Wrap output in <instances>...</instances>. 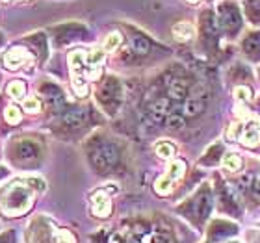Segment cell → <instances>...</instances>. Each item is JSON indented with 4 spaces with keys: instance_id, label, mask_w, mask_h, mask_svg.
Here are the masks:
<instances>
[{
    "instance_id": "cell-1",
    "label": "cell",
    "mask_w": 260,
    "mask_h": 243,
    "mask_svg": "<svg viewBox=\"0 0 260 243\" xmlns=\"http://www.w3.org/2000/svg\"><path fill=\"white\" fill-rule=\"evenodd\" d=\"M32 200H34V193L30 191L28 186H24L22 182H13L4 191L0 210L10 217L21 216V214H24L32 206Z\"/></svg>"
},
{
    "instance_id": "cell-2",
    "label": "cell",
    "mask_w": 260,
    "mask_h": 243,
    "mask_svg": "<svg viewBox=\"0 0 260 243\" xmlns=\"http://www.w3.org/2000/svg\"><path fill=\"white\" fill-rule=\"evenodd\" d=\"M119 97H121V87L117 84V80L115 78H108L106 84L99 91V102L103 104L104 110H108L110 114H114L117 104H119Z\"/></svg>"
},
{
    "instance_id": "cell-3",
    "label": "cell",
    "mask_w": 260,
    "mask_h": 243,
    "mask_svg": "<svg viewBox=\"0 0 260 243\" xmlns=\"http://www.w3.org/2000/svg\"><path fill=\"white\" fill-rule=\"evenodd\" d=\"M11 156L15 162L26 163L39 156V145L32 140H19L11 145Z\"/></svg>"
},
{
    "instance_id": "cell-4",
    "label": "cell",
    "mask_w": 260,
    "mask_h": 243,
    "mask_svg": "<svg viewBox=\"0 0 260 243\" xmlns=\"http://www.w3.org/2000/svg\"><path fill=\"white\" fill-rule=\"evenodd\" d=\"M119 160V154H117V149L110 143H103L99 145L93 152V163L97 165L99 169H110L114 167Z\"/></svg>"
},
{
    "instance_id": "cell-5",
    "label": "cell",
    "mask_w": 260,
    "mask_h": 243,
    "mask_svg": "<svg viewBox=\"0 0 260 243\" xmlns=\"http://www.w3.org/2000/svg\"><path fill=\"white\" fill-rule=\"evenodd\" d=\"M219 21H221V26L227 28V30H236L240 28V15L238 10L233 2H225V4L219 6Z\"/></svg>"
},
{
    "instance_id": "cell-6",
    "label": "cell",
    "mask_w": 260,
    "mask_h": 243,
    "mask_svg": "<svg viewBox=\"0 0 260 243\" xmlns=\"http://www.w3.org/2000/svg\"><path fill=\"white\" fill-rule=\"evenodd\" d=\"M30 60V52L26 49H21V47H13L10 52H6L4 58H2V63H4L6 69L15 71L19 67L26 63Z\"/></svg>"
},
{
    "instance_id": "cell-7",
    "label": "cell",
    "mask_w": 260,
    "mask_h": 243,
    "mask_svg": "<svg viewBox=\"0 0 260 243\" xmlns=\"http://www.w3.org/2000/svg\"><path fill=\"white\" fill-rule=\"evenodd\" d=\"M52 32L56 33V41L58 43H67V41H73L75 38H78L80 33H86V28L78 24V22H67V24L54 28Z\"/></svg>"
},
{
    "instance_id": "cell-8",
    "label": "cell",
    "mask_w": 260,
    "mask_h": 243,
    "mask_svg": "<svg viewBox=\"0 0 260 243\" xmlns=\"http://www.w3.org/2000/svg\"><path fill=\"white\" fill-rule=\"evenodd\" d=\"M128 39H130V50H132L136 56L149 54V50H151V41H149L145 36H141V33H138V32H132Z\"/></svg>"
},
{
    "instance_id": "cell-9",
    "label": "cell",
    "mask_w": 260,
    "mask_h": 243,
    "mask_svg": "<svg viewBox=\"0 0 260 243\" xmlns=\"http://www.w3.org/2000/svg\"><path fill=\"white\" fill-rule=\"evenodd\" d=\"M112 210V202H110L108 195L104 191H97L93 195V214L99 217H106Z\"/></svg>"
},
{
    "instance_id": "cell-10",
    "label": "cell",
    "mask_w": 260,
    "mask_h": 243,
    "mask_svg": "<svg viewBox=\"0 0 260 243\" xmlns=\"http://www.w3.org/2000/svg\"><path fill=\"white\" fill-rule=\"evenodd\" d=\"M258 140H260V124L258 123L247 124V126L242 130V134H240V141H242V145L253 147V145L258 143Z\"/></svg>"
},
{
    "instance_id": "cell-11",
    "label": "cell",
    "mask_w": 260,
    "mask_h": 243,
    "mask_svg": "<svg viewBox=\"0 0 260 243\" xmlns=\"http://www.w3.org/2000/svg\"><path fill=\"white\" fill-rule=\"evenodd\" d=\"M41 93H43L45 97H47V100H49V104L52 106V108H61L63 106V93L58 89L56 86H52V84H49V86H43L41 87Z\"/></svg>"
},
{
    "instance_id": "cell-12",
    "label": "cell",
    "mask_w": 260,
    "mask_h": 243,
    "mask_svg": "<svg viewBox=\"0 0 260 243\" xmlns=\"http://www.w3.org/2000/svg\"><path fill=\"white\" fill-rule=\"evenodd\" d=\"M84 117H86V114L82 110H69V112H65L61 115L60 123L65 128H76V126H80L84 123Z\"/></svg>"
},
{
    "instance_id": "cell-13",
    "label": "cell",
    "mask_w": 260,
    "mask_h": 243,
    "mask_svg": "<svg viewBox=\"0 0 260 243\" xmlns=\"http://www.w3.org/2000/svg\"><path fill=\"white\" fill-rule=\"evenodd\" d=\"M173 36L179 41H190L195 36V28L191 26L190 22H179V24L173 26Z\"/></svg>"
},
{
    "instance_id": "cell-14",
    "label": "cell",
    "mask_w": 260,
    "mask_h": 243,
    "mask_svg": "<svg viewBox=\"0 0 260 243\" xmlns=\"http://www.w3.org/2000/svg\"><path fill=\"white\" fill-rule=\"evenodd\" d=\"M203 110H205V100H201V98H188L184 106H182V114H184V117H195Z\"/></svg>"
},
{
    "instance_id": "cell-15",
    "label": "cell",
    "mask_w": 260,
    "mask_h": 243,
    "mask_svg": "<svg viewBox=\"0 0 260 243\" xmlns=\"http://www.w3.org/2000/svg\"><path fill=\"white\" fill-rule=\"evenodd\" d=\"M245 15L249 17L253 24H260V0H247L244 4Z\"/></svg>"
},
{
    "instance_id": "cell-16",
    "label": "cell",
    "mask_w": 260,
    "mask_h": 243,
    "mask_svg": "<svg viewBox=\"0 0 260 243\" xmlns=\"http://www.w3.org/2000/svg\"><path fill=\"white\" fill-rule=\"evenodd\" d=\"M184 171H186V165H184V162H179V160H175L171 165H169V169H168V179H171L175 182V180H179V179H182V175H184Z\"/></svg>"
},
{
    "instance_id": "cell-17",
    "label": "cell",
    "mask_w": 260,
    "mask_h": 243,
    "mask_svg": "<svg viewBox=\"0 0 260 243\" xmlns=\"http://www.w3.org/2000/svg\"><path fill=\"white\" fill-rule=\"evenodd\" d=\"M8 93H10L13 98L24 97V93H26V86H24V82H22V80H13L10 86H8Z\"/></svg>"
},
{
    "instance_id": "cell-18",
    "label": "cell",
    "mask_w": 260,
    "mask_h": 243,
    "mask_svg": "<svg viewBox=\"0 0 260 243\" xmlns=\"http://www.w3.org/2000/svg\"><path fill=\"white\" fill-rule=\"evenodd\" d=\"M173 188V180L168 179V177H162V179H158L156 184H154V189H156V193L160 195H168Z\"/></svg>"
},
{
    "instance_id": "cell-19",
    "label": "cell",
    "mask_w": 260,
    "mask_h": 243,
    "mask_svg": "<svg viewBox=\"0 0 260 243\" xmlns=\"http://www.w3.org/2000/svg\"><path fill=\"white\" fill-rule=\"evenodd\" d=\"M156 154L160 158H164V160H169V158H173L175 154V147L171 145V143H158L156 145Z\"/></svg>"
},
{
    "instance_id": "cell-20",
    "label": "cell",
    "mask_w": 260,
    "mask_h": 243,
    "mask_svg": "<svg viewBox=\"0 0 260 243\" xmlns=\"http://www.w3.org/2000/svg\"><path fill=\"white\" fill-rule=\"evenodd\" d=\"M22 108L26 110L28 114H38L39 110H41V102H39V98H36V97H28V98H24Z\"/></svg>"
},
{
    "instance_id": "cell-21",
    "label": "cell",
    "mask_w": 260,
    "mask_h": 243,
    "mask_svg": "<svg viewBox=\"0 0 260 243\" xmlns=\"http://www.w3.org/2000/svg\"><path fill=\"white\" fill-rule=\"evenodd\" d=\"M242 162H240V158L236 154H227V156L223 158V167L225 169H231V171H238Z\"/></svg>"
},
{
    "instance_id": "cell-22",
    "label": "cell",
    "mask_w": 260,
    "mask_h": 243,
    "mask_svg": "<svg viewBox=\"0 0 260 243\" xmlns=\"http://www.w3.org/2000/svg\"><path fill=\"white\" fill-rule=\"evenodd\" d=\"M4 117L10 124H17L19 121H21L19 108H17V106H8V108H6V112H4Z\"/></svg>"
},
{
    "instance_id": "cell-23",
    "label": "cell",
    "mask_w": 260,
    "mask_h": 243,
    "mask_svg": "<svg viewBox=\"0 0 260 243\" xmlns=\"http://www.w3.org/2000/svg\"><path fill=\"white\" fill-rule=\"evenodd\" d=\"M121 41H123L121 33H117V32L110 33L108 39H106V43H104V49H106V50H115L121 45Z\"/></svg>"
},
{
    "instance_id": "cell-24",
    "label": "cell",
    "mask_w": 260,
    "mask_h": 243,
    "mask_svg": "<svg viewBox=\"0 0 260 243\" xmlns=\"http://www.w3.org/2000/svg\"><path fill=\"white\" fill-rule=\"evenodd\" d=\"M234 95H236L238 98H245V100L251 98V91L247 89V87H236V89H234Z\"/></svg>"
},
{
    "instance_id": "cell-25",
    "label": "cell",
    "mask_w": 260,
    "mask_h": 243,
    "mask_svg": "<svg viewBox=\"0 0 260 243\" xmlns=\"http://www.w3.org/2000/svg\"><path fill=\"white\" fill-rule=\"evenodd\" d=\"M8 175V169L6 167H0V177H6Z\"/></svg>"
},
{
    "instance_id": "cell-26",
    "label": "cell",
    "mask_w": 260,
    "mask_h": 243,
    "mask_svg": "<svg viewBox=\"0 0 260 243\" xmlns=\"http://www.w3.org/2000/svg\"><path fill=\"white\" fill-rule=\"evenodd\" d=\"M4 41H6V38H4V33L0 32V47H2V45H4Z\"/></svg>"
},
{
    "instance_id": "cell-27",
    "label": "cell",
    "mask_w": 260,
    "mask_h": 243,
    "mask_svg": "<svg viewBox=\"0 0 260 243\" xmlns=\"http://www.w3.org/2000/svg\"><path fill=\"white\" fill-rule=\"evenodd\" d=\"M0 2H2V4H4V2H10V0H0Z\"/></svg>"
},
{
    "instance_id": "cell-28",
    "label": "cell",
    "mask_w": 260,
    "mask_h": 243,
    "mask_svg": "<svg viewBox=\"0 0 260 243\" xmlns=\"http://www.w3.org/2000/svg\"><path fill=\"white\" fill-rule=\"evenodd\" d=\"M22 2H28V0H22Z\"/></svg>"
},
{
    "instance_id": "cell-29",
    "label": "cell",
    "mask_w": 260,
    "mask_h": 243,
    "mask_svg": "<svg viewBox=\"0 0 260 243\" xmlns=\"http://www.w3.org/2000/svg\"><path fill=\"white\" fill-rule=\"evenodd\" d=\"M2 239H4V238H2ZM2 239H0V243H2Z\"/></svg>"
},
{
    "instance_id": "cell-30",
    "label": "cell",
    "mask_w": 260,
    "mask_h": 243,
    "mask_svg": "<svg viewBox=\"0 0 260 243\" xmlns=\"http://www.w3.org/2000/svg\"><path fill=\"white\" fill-rule=\"evenodd\" d=\"M191 2H195V0H191Z\"/></svg>"
}]
</instances>
